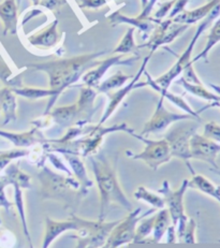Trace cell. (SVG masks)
<instances>
[{
	"label": "cell",
	"instance_id": "6da1fadb",
	"mask_svg": "<svg viewBox=\"0 0 220 248\" xmlns=\"http://www.w3.org/2000/svg\"><path fill=\"white\" fill-rule=\"evenodd\" d=\"M109 52V49H104V51L57 59V61L28 63L25 67L33 71H43L47 73L49 78V89L54 91L57 97H59L64 89L77 83L85 71L96 66L98 62L96 58L106 55Z\"/></svg>",
	"mask_w": 220,
	"mask_h": 248
},
{
	"label": "cell",
	"instance_id": "7a4b0ae2",
	"mask_svg": "<svg viewBox=\"0 0 220 248\" xmlns=\"http://www.w3.org/2000/svg\"><path fill=\"white\" fill-rule=\"evenodd\" d=\"M91 161L100 195V212L98 220H106L109 207L113 203L121 205L129 212L133 211L131 202L128 200L119 185L116 172L110 165L107 158L103 155L92 157Z\"/></svg>",
	"mask_w": 220,
	"mask_h": 248
},
{
	"label": "cell",
	"instance_id": "3957f363",
	"mask_svg": "<svg viewBox=\"0 0 220 248\" xmlns=\"http://www.w3.org/2000/svg\"><path fill=\"white\" fill-rule=\"evenodd\" d=\"M38 178L41 185V196L44 199L61 200L66 203V206L71 207L77 206L84 197L81 192V185L76 178L58 174L46 166H42Z\"/></svg>",
	"mask_w": 220,
	"mask_h": 248
},
{
	"label": "cell",
	"instance_id": "277c9868",
	"mask_svg": "<svg viewBox=\"0 0 220 248\" xmlns=\"http://www.w3.org/2000/svg\"><path fill=\"white\" fill-rule=\"evenodd\" d=\"M71 218L78 226L77 234L72 237L78 240L77 248H101L106 244L110 232L117 224L116 221H92L82 219L74 213H71Z\"/></svg>",
	"mask_w": 220,
	"mask_h": 248
},
{
	"label": "cell",
	"instance_id": "5b68a950",
	"mask_svg": "<svg viewBox=\"0 0 220 248\" xmlns=\"http://www.w3.org/2000/svg\"><path fill=\"white\" fill-rule=\"evenodd\" d=\"M219 16H220V3L217 4V6L212 10V12L209 13L208 16L199 24L196 33H194V36L192 37L191 41H190L188 47L185 49V51L182 53V55L178 57L177 62L173 64V67L170 69L168 72L164 73L163 76L159 77L158 78H156V80H154L157 85H159L162 89H166V91H168L170 85H171L175 78H176L178 76H181L183 71L187 67L191 66L192 64L191 54L193 52L194 46H196L197 41L199 40V38L201 37V34L204 32L205 29H206L209 25H211V23H213Z\"/></svg>",
	"mask_w": 220,
	"mask_h": 248
},
{
	"label": "cell",
	"instance_id": "8992f818",
	"mask_svg": "<svg viewBox=\"0 0 220 248\" xmlns=\"http://www.w3.org/2000/svg\"><path fill=\"white\" fill-rule=\"evenodd\" d=\"M199 122L197 121H182L177 122L166 133V139L171 150L172 157L179 158L186 162V166H190V139L197 132Z\"/></svg>",
	"mask_w": 220,
	"mask_h": 248
},
{
	"label": "cell",
	"instance_id": "52a82bcc",
	"mask_svg": "<svg viewBox=\"0 0 220 248\" xmlns=\"http://www.w3.org/2000/svg\"><path fill=\"white\" fill-rule=\"evenodd\" d=\"M189 188V181L184 180L181 187L176 190H172L168 181H163L161 188L157 190L158 193L162 195L164 203L168 206L170 217H171L172 225L176 230V236L178 237L188 220V217L185 214L184 207V196Z\"/></svg>",
	"mask_w": 220,
	"mask_h": 248
},
{
	"label": "cell",
	"instance_id": "ba28073f",
	"mask_svg": "<svg viewBox=\"0 0 220 248\" xmlns=\"http://www.w3.org/2000/svg\"><path fill=\"white\" fill-rule=\"evenodd\" d=\"M131 136L142 141L145 144V147L139 154L126 152V155L128 157L132 158L134 160L144 161L154 171H157L160 166L171 160V150H170V146L166 139H162V140H149V139L141 135H137L136 132H133Z\"/></svg>",
	"mask_w": 220,
	"mask_h": 248
},
{
	"label": "cell",
	"instance_id": "9c48e42d",
	"mask_svg": "<svg viewBox=\"0 0 220 248\" xmlns=\"http://www.w3.org/2000/svg\"><path fill=\"white\" fill-rule=\"evenodd\" d=\"M140 213L141 208H136L130 212L126 218L118 220L110 232L106 244L101 248H119L133 242L138 222L145 217L140 216Z\"/></svg>",
	"mask_w": 220,
	"mask_h": 248
},
{
	"label": "cell",
	"instance_id": "30bf717a",
	"mask_svg": "<svg viewBox=\"0 0 220 248\" xmlns=\"http://www.w3.org/2000/svg\"><path fill=\"white\" fill-rule=\"evenodd\" d=\"M182 121H197L189 114H178L174 112L168 111L164 107V98L161 97L156 106L153 116L149 118V121L145 124L141 136H147L149 133H158L162 132L166 129L173 125V124ZM198 122V121H197ZM200 123V122H199Z\"/></svg>",
	"mask_w": 220,
	"mask_h": 248
},
{
	"label": "cell",
	"instance_id": "8fae6325",
	"mask_svg": "<svg viewBox=\"0 0 220 248\" xmlns=\"http://www.w3.org/2000/svg\"><path fill=\"white\" fill-rule=\"evenodd\" d=\"M188 27V25L174 23L171 18H168L166 21H160L153 29L149 40L142 46H139L138 48L147 47L151 49L152 53H154L159 46L172 43L179 34L186 31Z\"/></svg>",
	"mask_w": 220,
	"mask_h": 248
},
{
	"label": "cell",
	"instance_id": "7c38bea8",
	"mask_svg": "<svg viewBox=\"0 0 220 248\" xmlns=\"http://www.w3.org/2000/svg\"><path fill=\"white\" fill-rule=\"evenodd\" d=\"M149 57H151V56L145 57L144 62L142 63V66L140 67L139 71H138V73L136 74V76L132 78V81L131 82H130L129 84H127V85L121 87L116 92L108 93H107L108 97H109V104H108L106 111H104L103 115H102V118H101V120H100L98 125L102 126L103 124L106 123L109 120V118L112 116V114L115 111H116V108L119 107V104H121L124 101V99L126 98V96L129 95L130 92L133 91V89H136V88L147 86L146 83H138V82L140 80V78L142 77V74L145 72V70H146V64L149 62Z\"/></svg>",
	"mask_w": 220,
	"mask_h": 248
},
{
	"label": "cell",
	"instance_id": "4fadbf2b",
	"mask_svg": "<svg viewBox=\"0 0 220 248\" xmlns=\"http://www.w3.org/2000/svg\"><path fill=\"white\" fill-rule=\"evenodd\" d=\"M139 59V56L137 57H128L126 58L124 55H117L112 56L103 61H98L97 64L94 68L89 69L86 72L83 74L82 80L85 84V86L97 88L99 86L101 78H103L104 74L107 73L109 69H111L114 66H132L134 62H137Z\"/></svg>",
	"mask_w": 220,
	"mask_h": 248
},
{
	"label": "cell",
	"instance_id": "5bb4252c",
	"mask_svg": "<svg viewBox=\"0 0 220 248\" xmlns=\"http://www.w3.org/2000/svg\"><path fill=\"white\" fill-rule=\"evenodd\" d=\"M220 154V144L207 139L203 135L194 133L190 139V155L191 159L202 160L211 165L212 168H218L216 159Z\"/></svg>",
	"mask_w": 220,
	"mask_h": 248
},
{
	"label": "cell",
	"instance_id": "9a60e30c",
	"mask_svg": "<svg viewBox=\"0 0 220 248\" xmlns=\"http://www.w3.org/2000/svg\"><path fill=\"white\" fill-rule=\"evenodd\" d=\"M97 95L98 92L94 88L87 86L81 88V93H79V100L77 102L79 122L76 126L84 127L92 121V117L96 112V108H94V103Z\"/></svg>",
	"mask_w": 220,
	"mask_h": 248
},
{
	"label": "cell",
	"instance_id": "2e32d148",
	"mask_svg": "<svg viewBox=\"0 0 220 248\" xmlns=\"http://www.w3.org/2000/svg\"><path fill=\"white\" fill-rule=\"evenodd\" d=\"M78 226L72 218L69 220L57 221L51 219L49 217L46 218V232H44V239L42 248H48L52 243L61 236L63 232L77 231Z\"/></svg>",
	"mask_w": 220,
	"mask_h": 248
},
{
	"label": "cell",
	"instance_id": "e0dca14e",
	"mask_svg": "<svg viewBox=\"0 0 220 248\" xmlns=\"http://www.w3.org/2000/svg\"><path fill=\"white\" fill-rule=\"evenodd\" d=\"M0 19L3 25V34H16L18 26V6L16 0H3L0 3Z\"/></svg>",
	"mask_w": 220,
	"mask_h": 248
},
{
	"label": "cell",
	"instance_id": "ac0fdd59",
	"mask_svg": "<svg viewBox=\"0 0 220 248\" xmlns=\"http://www.w3.org/2000/svg\"><path fill=\"white\" fill-rule=\"evenodd\" d=\"M219 3H220V0H209L208 2L203 4V6L194 10H191V11H186V10H185V11H183L182 13H179L178 16L173 17L172 21L177 24L188 25V26L189 25L201 22Z\"/></svg>",
	"mask_w": 220,
	"mask_h": 248
},
{
	"label": "cell",
	"instance_id": "d6986e66",
	"mask_svg": "<svg viewBox=\"0 0 220 248\" xmlns=\"http://www.w3.org/2000/svg\"><path fill=\"white\" fill-rule=\"evenodd\" d=\"M59 21L55 18L51 25L42 29L41 31L28 37V41L33 46L38 47H53L59 41L58 33Z\"/></svg>",
	"mask_w": 220,
	"mask_h": 248
},
{
	"label": "cell",
	"instance_id": "ffe728a7",
	"mask_svg": "<svg viewBox=\"0 0 220 248\" xmlns=\"http://www.w3.org/2000/svg\"><path fill=\"white\" fill-rule=\"evenodd\" d=\"M47 115L61 128H71L79 122L77 103L54 108L48 112Z\"/></svg>",
	"mask_w": 220,
	"mask_h": 248
},
{
	"label": "cell",
	"instance_id": "44dd1931",
	"mask_svg": "<svg viewBox=\"0 0 220 248\" xmlns=\"http://www.w3.org/2000/svg\"><path fill=\"white\" fill-rule=\"evenodd\" d=\"M144 73H145V76H146V78H147V82H146L147 86H151V87L154 89V91H156L157 93H160V96L163 97L164 99L167 98L169 101H171V102H172L173 104H175V106H176L177 108H181V110H183L185 113L189 114V115H191L192 117L196 118V120H197L198 122H201V117H200V113L202 112V110L194 111L193 108H192L191 107H190L189 104H188L186 101H185L181 96H176V95H174V93H170L169 89H168V91H166V89H162L159 85H157L156 83H155V81L151 78V76H149L148 72H147L146 70H145Z\"/></svg>",
	"mask_w": 220,
	"mask_h": 248
},
{
	"label": "cell",
	"instance_id": "7402d4cb",
	"mask_svg": "<svg viewBox=\"0 0 220 248\" xmlns=\"http://www.w3.org/2000/svg\"><path fill=\"white\" fill-rule=\"evenodd\" d=\"M109 21L111 23L112 26H115V25H119V24H129L132 25V27H137L139 31H141L142 32H145L146 34H149L153 29L156 26V24L159 23L160 21H157L154 17H149L148 19H140L138 17H128L124 14H121L119 11H116L112 13L109 17Z\"/></svg>",
	"mask_w": 220,
	"mask_h": 248
},
{
	"label": "cell",
	"instance_id": "603a6c76",
	"mask_svg": "<svg viewBox=\"0 0 220 248\" xmlns=\"http://www.w3.org/2000/svg\"><path fill=\"white\" fill-rule=\"evenodd\" d=\"M16 98L11 87L0 89V110L3 112L4 121L2 125L16 121Z\"/></svg>",
	"mask_w": 220,
	"mask_h": 248
},
{
	"label": "cell",
	"instance_id": "cb8c5ba5",
	"mask_svg": "<svg viewBox=\"0 0 220 248\" xmlns=\"http://www.w3.org/2000/svg\"><path fill=\"white\" fill-rule=\"evenodd\" d=\"M12 91L14 92L16 95L22 96L24 98H27V99H31V100L49 97L51 100L48 101V104L46 108V112H44V115H47L48 112L52 110L54 103L56 102V100L58 99L56 93L52 91V89H41V88H31V87L21 86V87L12 88Z\"/></svg>",
	"mask_w": 220,
	"mask_h": 248
},
{
	"label": "cell",
	"instance_id": "d4e9b609",
	"mask_svg": "<svg viewBox=\"0 0 220 248\" xmlns=\"http://www.w3.org/2000/svg\"><path fill=\"white\" fill-rule=\"evenodd\" d=\"M63 156L66 158V160L68 161L70 167H71L74 175H76L77 181L79 183V185H81V192L85 197L88 192L89 188L93 186V182L89 180L86 169H85L83 162L79 159V156L71 155V154H64Z\"/></svg>",
	"mask_w": 220,
	"mask_h": 248
},
{
	"label": "cell",
	"instance_id": "484cf974",
	"mask_svg": "<svg viewBox=\"0 0 220 248\" xmlns=\"http://www.w3.org/2000/svg\"><path fill=\"white\" fill-rule=\"evenodd\" d=\"M189 170L192 174V178L189 181V187L201 191L204 195L213 198V199L218 202L220 200V186L215 185L214 183H212L205 176L201 174H197V173L193 171L192 167L189 168Z\"/></svg>",
	"mask_w": 220,
	"mask_h": 248
},
{
	"label": "cell",
	"instance_id": "4316f807",
	"mask_svg": "<svg viewBox=\"0 0 220 248\" xmlns=\"http://www.w3.org/2000/svg\"><path fill=\"white\" fill-rule=\"evenodd\" d=\"M178 83L181 84V85L186 89V91L191 93V95L196 96L200 99H203L205 101H208L211 102V104H208L205 108H220V96L217 95V93L209 92L208 89H206L204 87V85H198V84H191V83H188L187 81H185L183 78H179Z\"/></svg>",
	"mask_w": 220,
	"mask_h": 248
},
{
	"label": "cell",
	"instance_id": "83f0119b",
	"mask_svg": "<svg viewBox=\"0 0 220 248\" xmlns=\"http://www.w3.org/2000/svg\"><path fill=\"white\" fill-rule=\"evenodd\" d=\"M38 128L34 127L31 130L22 133H13L0 130V137L8 139L10 142H12L16 147H31L37 143L46 142L42 138L37 137Z\"/></svg>",
	"mask_w": 220,
	"mask_h": 248
},
{
	"label": "cell",
	"instance_id": "f1b7e54d",
	"mask_svg": "<svg viewBox=\"0 0 220 248\" xmlns=\"http://www.w3.org/2000/svg\"><path fill=\"white\" fill-rule=\"evenodd\" d=\"M218 43H220V18H218L217 21L213 24L211 31L208 32L206 44H205L202 52L199 53L198 55L192 59L191 62L194 63L199 61H201V59H204V61L207 62L209 52H211L213 47L215 46H217Z\"/></svg>",
	"mask_w": 220,
	"mask_h": 248
},
{
	"label": "cell",
	"instance_id": "f546056e",
	"mask_svg": "<svg viewBox=\"0 0 220 248\" xmlns=\"http://www.w3.org/2000/svg\"><path fill=\"white\" fill-rule=\"evenodd\" d=\"M171 222V217H170L169 211L167 208L160 210L156 215H155L154 221V229H153V240L154 243H158L162 239L163 235L166 234Z\"/></svg>",
	"mask_w": 220,
	"mask_h": 248
},
{
	"label": "cell",
	"instance_id": "4dcf8cb0",
	"mask_svg": "<svg viewBox=\"0 0 220 248\" xmlns=\"http://www.w3.org/2000/svg\"><path fill=\"white\" fill-rule=\"evenodd\" d=\"M133 77L134 76H128V74H125L122 71H118L117 73H115L114 76L107 78L104 82L100 83L99 86L97 87V92L103 93H111L113 89L121 88L126 85V83L129 80H132Z\"/></svg>",
	"mask_w": 220,
	"mask_h": 248
},
{
	"label": "cell",
	"instance_id": "1f68e13d",
	"mask_svg": "<svg viewBox=\"0 0 220 248\" xmlns=\"http://www.w3.org/2000/svg\"><path fill=\"white\" fill-rule=\"evenodd\" d=\"M133 196L137 200L147 203V204L154 207L155 210H162V208L166 207V203H164V200L161 196L149 191L147 188L143 186L138 187L137 190L134 191Z\"/></svg>",
	"mask_w": 220,
	"mask_h": 248
},
{
	"label": "cell",
	"instance_id": "d6a6232c",
	"mask_svg": "<svg viewBox=\"0 0 220 248\" xmlns=\"http://www.w3.org/2000/svg\"><path fill=\"white\" fill-rule=\"evenodd\" d=\"M134 31H136V28L130 27L127 32L124 34L121 43L115 47L112 54H121V55H125V54H129L136 51L138 46H136V43H134Z\"/></svg>",
	"mask_w": 220,
	"mask_h": 248
},
{
	"label": "cell",
	"instance_id": "836d02e7",
	"mask_svg": "<svg viewBox=\"0 0 220 248\" xmlns=\"http://www.w3.org/2000/svg\"><path fill=\"white\" fill-rule=\"evenodd\" d=\"M154 221H155V215L148 218H142L141 220L138 222L136 228V234H134V243H144L145 239L153 233L154 229Z\"/></svg>",
	"mask_w": 220,
	"mask_h": 248
},
{
	"label": "cell",
	"instance_id": "e575fe53",
	"mask_svg": "<svg viewBox=\"0 0 220 248\" xmlns=\"http://www.w3.org/2000/svg\"><path fill=\"white\" fill-rule=\"evenodd\" d=\"M196 230H197L196 220H194L193 218H188V220L184 227L181 235L178 236L179 242L188 243V244H194V243H197Z\"/></svg>",
	"mask_w": 220,
	"mask_h": 248
},
{
	"label": "cell",
	"instance_id": "d590c367",
	"mask_svg": "<svg viewBox=\"0 0 220 248\" xmlns=\"http://www.w3.org/2000/svg\"><path fill=\"white\" fill-rule=\"evenodd\" d=\"M28 154H29L28 151H24V150H14V151L0 153V171L6 168L12 160L27 156Z\"/></svg>",
	"mask_w": 220,
	"mask_h": 248
},
{
	"label": "cell",
	"instance_id": "8d00e7d4",
	"mask_svg": "<svg viewBox=\"0 0 220 248\" xmlns=\"http://www.w3.org/2000/svg\"><path fill=\"white\" fill-rule=\"evenodd\" d=\"M203 136L220 144V125L216 122H208L204 125Z\"/></svg>",
	"mask_w": 220,
	"mask_h": 248
},
{
	"label": "cell",
	"instance_id": "74e56055",
	"mask_svg": "<svg viewBox=\"0 0 220 248\" xmlns=\"http://www.w3.org/2000/svg\"><path fill=\"white\" fill-rule=\"evenodd\" d=\"M176 0H170V1H166L159 4V9L155 13L154 18L157 19V21H162V19L168 16V14L171 11L173 4L175 3Z\"/></svg>",
	"mask_w": 220,
	"mask_h": 248
},
{
	"label": "cell",
	"instance_id": "f35d334b",
	"mask_svg": "<svg viewBox=\"0 0 220 248\" xmlns=\"http://www.w3.org/2000/svg\"><path fill=\"white\" fill-rule=\"evenodd\" d=\"M79 7L82 9L96 10L109 3V0H78Z\"/></svg>",
	"mask_w": 220,
	"mask_h": 248
},
{
	"label": "cell",
	"instance_id": "ab89813d",
	"mask_svg": "<svg viewBox=\"0 0 220 248\" xmlns=\"http://www.w3.org/2000/svg\"><path fill=\"white\" fill-rule=\"evenodd\" d=\"M157 1L158 0H145V1L143 2L142 12L140 13L137 17L140 19H148L149 17H151L149 16H151L155 4L157 3Z\"/></svg>",
	"mask_w": 220,
	"mask_h": 248
},
{
	"label": "cell",
	"instance_id": "60d3db41",
	"mask_svg": "<svg viewBox=\"0 0 220 248\" xmlns=\"http://www.w3.org/2000/svg\"><path fill=\"white\" fill-rule=\"evenodd\" d=\"M39 4L55 12L58 11V9L63 8L64 4H67V0H40Z\"/></svg>",
	"mask_w": 220,
	"mask_h": 248
},
{
	"label": "cell",
	"instance_id": "b9f144b4",
	"mask_svg": "<svg viewBox=\"0 0 220 248\" xmlns=\"http://www.w3.org/2000/svg\"><path fill=\"white\" fill-rule=\"evenodd\" d=\"M189 1H191V0H176L175 3L173 4L171 11H170V13L168 14L169 18L172 19L173 17L178 16L179 13H182L183 11H185V7L187 6Z\"/></svg>",
	"mask_w": 220,
	"mask_h": 248
},
{
	"label": "cell",
	"instance_id": "7bdbcfd3",
	"mask_svg": "<svg viewBox=\"0 0 220 248\" xmlns=\"http://www.w3.org/2000/svg\"><path fill=\"white\" fill-rule=\"evenodd\" d=\"M167 232H168V243H174L175 236H176V230H175V227L173 225L170 226Z\"/></svg>",
	"mask_w": 220,
	"mask_h": 248
},
{
	"label": "cell",
	"instance_id": "ee69618b",
	"mask_svg": "<svg viewBox=\"0 0 220 248\" xmlns=\"http://www.w3.org/2000/svg\"><path fill=\"white\" fill-rule=\"evenodd\" d=\"M209 86H211L214 91H215V93H217V95H219L220 96V86H218V85H215V84H209Z\"/></svg>",
	"mask_w": 220,
	"mask_h": 248
},
{
	"label": "cell",
	"instance_id": "f6af8a7d",
	"mask_svg": "<svg viewBox=\"0 0 220 248\" xmlns=\"http://www.w3.org/2000/svg\"><path fill=\"white\" fill-rule=\"evenodd\" d=\"M211 171L214 172L215 174H217V175L220 176V168L219 167L218 168H211Z\"/></svg>",
	"mask_w": 220,
	"mask_h": 248
},
{
	"label": "cell",
	"instance_id": "bcb514c9",
	"mask_svg": "<svg viewBox=\"0 0 220 248\" xmlns=\"http://www.w3.org/2000/svg\"><path fill=\"white\" fill-rule=\"evenodd\" d=\"M31 1H32V3L34 4V6H39L40 0H31Z\"/></svg>",
	"mask_w": 220,
	"mask_h": 248
},
{
	"label": "cell",
	"instance_id": "7dc6e473",
	"mask_svg": "<svg viewBox=\"0 0 220 248\" xmlns=\"http://www.w3.org/2000/svg\"><path fill=\"white\" fill-rule=\"evenodd\" d=\"M16 3H17V6L19 7V4H21V2H22V0H16Z\"/></svg>",
	"mask_w": 220,
	"mask_h": 248
},
{
	"label": "cell",
	"instance_id": "c3c4849f",
	"mask_svg": "<svg viewBox=\"0 0 220 248\" xmlns=\"http://www.w3.org/2000/svg\"><path fill=\"white\" fill-rule=\"evenodd\" d=\"M218 202H219V203H220V200H219V201H218Z\"/></svg>",
	"mask_w": 220,
	"mask_h": 248
}]
</instances>
